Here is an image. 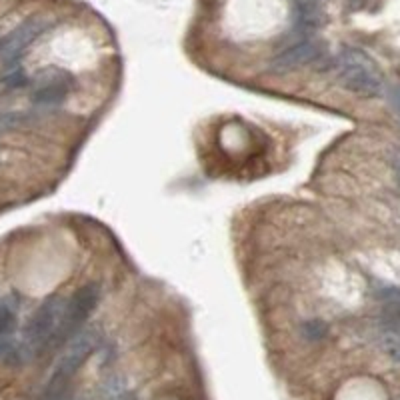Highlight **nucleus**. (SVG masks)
I'll list each match as a JSON object with an SVG mask.
<instances>
[{
  "mask_svg": "<svg viewBox=\"0 0 400 400\" xmlns=\"http://www.w3.org/2000/svg\"><path fill=\"white\" fill-rule=\"evenodd\" d=\"M67 300L69 298L60 295L49 296L36 308L22 331L20 342L12 350L17 363H31L38 356L58 348L56 342H58V331L62 327Z\"/></svg>",
  "mask_w": 400,
  "mask_h": 400,
  "instance_id": "obj_1",
  "label": "nucleus"
},
{
  "mask_svg": "<svg viewBox=\"0 0 400 400\" xmlns=\"http://www.w3.org/2000/svg\"><path fill=\"white\" fill-rule=\"evenodd\" d=\"M98 342H101V334L96 329L80 331L74 338H70L69 348L64 350V354L54 366L51 379L44 384L40 400H64L74 376L87 363L88 356L98 348Z\"/></svg>",
  "mask_w": 400,
  "mask_h": 400,
  "instance_id": "obj_2",
  "label": "nucleus"
},
{
  "mask_svg": "<svg viewBox=\"0 0 400 400\" xmlns=\"http://www.w3.org/2000/svg\"><path fill=\"white\" fill-rule=\"evenodd\" d=\"M334 72L340 87L348 92L363 96V98H376L384 90L383 74L372 58L358 49H345L334 58Z\"/></svg>",
  "mask_w": 400,
  "mask_h": 400,
  "instance_id": "obj_3",
  "label": "nucleus"
},
{
  "mask_svg": "<svg viewBox=\"0 0 400 400\" xmlns=\"http://www.w3.org/2000/svg\"><path fill=\"white\" fill-rule=\"evenodd\" d=\"M74 88H76V78L70 70L51 67L38 72L31 101L38 108H58L69 101Z\"/></svg>",
  "mask_w": 400,
  "mask_h": 400,
  "instance_id": "obj_4",
  "label": "nucleus"
},
{
  "mask_svg": "<svg viewBox=\"0 0 400 400\" xmlns=\"http://www.w3.org/2000/svg\"><path fill=\"white\" fill-rule=\"evenodd\" d=\"M98 300H101V288L96 284H85L74 295L69 296L64 316H62V327L58 331V342H56L58 348L67 345L70 338H74L80 332L88 316L98 306Z\"/></svg>",
  "mask_w": 400,
  "mask_h": 400,
  "instance_id": "obj_5",
  "label": "nucleus"
},
{
  "mask_svg": "<svg viewBox=\"0 0 400 400\" xmlns=\"http://www.w3.org/2000/svg\"><path fill=\"white\" fill-rule=\"evenodd\" d=\"M53 26V20L46 17H31L28 20L20 22L12 33L0 38V60L6 67H12L18 56L24 53L36 38L44 35Z\"/></svg>",
  "mask_w": 400,
  "mask_h": 400,
  "instance_id": "obj_6",
  "label": "nucleus"
},
{
  "mask_svg": "<svg viewBox=\"0 0 400 400\" xmlns=\"http://www.w3.org/2000/svg\"><path fill=\"white\" fill-rule=\"evenodd\" d=\"M324 56V44L316 38L304 36L300 40L293 42L290 46H286L282 53L270 58L268 62V70L272 74H288L298 69H304L313 62L322 60Z\"/></svg>",
  "mask_w": 400,
  "mask_h": 400,
  "instance_id": "obj_7",
  "label": "nucleus"
},
{
  "mask_svg": "<svg viewBox=\"0 0 400 400\" xmlns=\"http://www.w3.org/2000/svg\"><path fill=\"white\" fill-rule=\"evenodd\" d=\"M295 10V31L298 35L311 36L320 20V2L322 0H290Z\"/></svg>",
  "mask_w": 400,
  "mask_h": 400,
  "instance_id": "obj_8",
  "label": "nucleus"
},
{
  "mask_svg": "<svg viewBox=\"0 0 400 400\" xmlns=\"http://www.w3.org/2000/svg\"><path fill=\"white\" fill-rule=\"evenodd\" d=\"M379 340L384 352L392 360L400 363V316L384 313L381 329H379Z\"/></svg>",
  "mask_w": 400,
  "mask_h": 400,
  "instance_id": "obj_9",
  "label": "nucleus"
},
{
  "mask_svg": "<svg viewBox=\"0 0 400 400\" xmlns=\"http://www.w3.org/2000/svg\"><path fill=\"white\" fill-rule=\"evenodd\" d=\"M17 331V306L6 302H0V356L10 352L12 338Z\"/></svg>",
  "mask_w": 400,
  "mask_h": 400,
  "instance_id": "obj_10",
  "label": "nucleus"
},
{
  "mask_svg": "<svg viewBox=\"0 0 400 400\" xmlns=\"http://www.w3.org/2000/svg\"><path fill=\"white\" fill-rule=\"evenodd\" d=\"M24 85H28V76L24 74L22 69L10 70V72H6V74L0 78V88H2V90H15V88L24 87Z\"/></svg>",
  "mask_w": 400,
  "mask_h": 400,
  "instance_id": "obj_11",
  "label": "nucleus"
},
{
  "mask_svg": "<svg viewBox=\"0 0 400 400\" xmlns=\"http://www.w3.org/2000/svg\"><path fill=\"white\" fill-rule=\"evenodd\" d=\"M26 116L20 114V112H8V114H0V134L8 132V130H15L20 124H24Z\"/></svg>",
  "mask_w": 400,
  "mask_h": 400,
  "instance_id": "obj_12",
  "label": "nucleus"
},
{
  "mask_svg": "<svg viewBox=\"0 0 400 400\" xmlns=\"http://www.w3.org/2000/svg\"><path fill=\"white\" fill-rule=\"evenodd\" d=\"M302 334L308 338V340H320L327 336V324L320 322V320H308L304 327H302Z\"/></svg>",
  "mask_w": 400,
  "mask_h": 400,
  "instance_id": "obj_13",
  "label": "nucleus"
},
{
  "mask_svg": "<svg viewBox=\"0 0 400 400\" xmlns=\"http://www.w3.org/2000/svg\"><path fill=\"white\" fill-rule=\"evenodd\" d=\"M388 103L392 106V110L400 116V85H394L388 90Z\"/></svg>",
  "mask_w": 400,
  "mask_h": 400,
  "instance_id": "obj_14",
  "label": "nucleus"
},
{
  "mask_svg": "<svg viewBox=\"0 0 400 400\" xmlns=\"http://www.w3.org/2000/svg\"><path fill=\"white\" fill-rule=\"evenodd\" d=\"M392 166H394V173H397V178H399L400 184V150H397V153L392 155Z\"/></svg>",
  "mask_w": 400,
  "mask_h": 400,
  "instance_id": "obj_15",
  "label": "nucleus"
}]
</instances>
